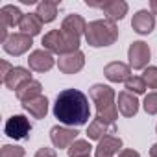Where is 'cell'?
<instances>
[{
	"label": "cell",
	"mask_w": 157,
	"mask_h": 157,
	"mask_svg": "<svg viewBox=\"0 0 157 157\" xmlns=\"http://www.w3.org/2000/svg\"><path fill=\"white\" fill-rule=\"evenodd\" d=\"M54 117L68 128H78L89 122L91 105L85 93L80 89H65L57 94L54 104Z\"/></svg>",
	"instance_id": "cell-1"
},
{
	"label": "cell",
	"mask_w": 157,
	"mask_h": 157,
	"mask_svg": "<svg viewBox=\"0 0 157 157\" xmlns=\"http://www.w3.org/2000/svg\"><path fill=\"white\" fill-rule=\"evenodd\" d=\"M89 96L96 107V118L104 120L107 124H115L118 118V107H117V94L109 85L94 83L89 89Z\"/></svg>",
	"instance_id": "cell-2"
},
{
	"label": "cell",
	"mask_w": 157,
	"mask_h": 157,
	"mask_svg": "<svg viewBox=\"0 0 157 157\" xmlns=\"http://www.w3.org/2000/svg\"><path fill=\"white\" fill-rule=\"evenodd\" d=\"M117 39H118V26H117V22L107 21V19H98V21L87 22L85 41H87L89 46H93V48L111 46Z\"/></svg>",
	"instance_id": "cell-3"
},
{
	"label": "cell",
	"mask_w": 157,
	"mask_h": 157,
	"mask_svg": "<svg viewBox=\"0 0 157 157\" xmlns=\"http://www.w3.org/2000/svg\"><path fill=\"white\" fill-rule=\"evenodd\" d=\"M80 43H82V39L70 37L61 30H50L43 37L44 50H48L50 54H56L59 57L67 56V54H72V52H78L80 50Z\"/></svg>",
	"instance_id": "cell-4"
},
{
	"label": "cell",
	"mask_w": 157,
	"mask_h": 157,
	"mask_svg": "<svg viewBox=\"0 0 157 157\" xmlns=\"http://www.w3.org/2000/svg\"><path fill=\"white\" fill-rule=\"evenodd\" d=\"M151 52L150 46L144 41H133L128 48V59H129V67L133 70H144L150 63Z\"/></svg>",
	"instance_id": "cell-5"
},
{
	"label": "cell",
	"mask_w": 157,
	"mask_h": 157,
	"mask_svg": "<svg viewBox=\"0 0 157 157\" xmlns=\"http://www.w3.org/2000/svg\"><path fill=\"white\" fill-rule=\"evenodd\" d=\"M4 133L10 137V139H15V140H24L30 137L32 133V124L30 120L24 117V115H13L6 120V126H4Z\"/></svg>",
	"instance_id": "cell-6"
},
{
	"label": "cell",
	"mask_w": 157,
	"mask_h": 157,
	"mask_svg": "<svg viewBox=\"0 0 157 157\" xmlns=\"http://www.w3.org/2000/svg\"><path fill=\"white\" fill-rule=\"evenodd\" d=\"M87 6H89V8H98V10H102L104 15H105V19H107V21H113V22L122 21V19L128 15V10H129L128 2H124V0H107V2H102V4L87 2Z\"/></svg>",
	"instance_id": "cell-7"
},
{
	"label": "cell",
	"mask_w": 157,
	"mask_h": 157,
	"mask_svg": "<svg viewBox=\"0 0 157 157\" xmlns=\"http://www.w3.org/2000/svg\"><path fill=\"white\" fill-rule=\"evenodd\" d=\"M78 135H80V131H78L76 128H68V126H54L50 129V140L54 144V148H70V144H74L78 140Z\"/></svg>",
	"instance_id": "cell-8"
},
{
	"label": "cell",
	"mask_w": 157,
	"mask_h": 157,
	"mask_svg": "<svg viewBox=\"0 0 157 157\" xmlns=\"http://www.w3.org/2000/svg\"><path fill=\"white\" fill-rule=\"evenodd\" d=\"M32 44H33V37L24 35V33L19 32V33H11V35L8 37V41H6L2 46H4V52H6V54L19 57V56H22V54H26V52L32 48Z\"/></svg>",
	"instance_id": "cell-9"
},
{
	"label": "cell",
	"mask_w": 157,
	"mask_h": 157,
	"mask_svg": "<svg viewBox=\"0 0 157 157\" xmlns=\"http://www.w3.org/2000/svg\"><path fill=\"white\" fill-rule=\"evenodd\" d=\"M28 65H30V70H33V72H48L54 68V65H57V61H56L54 54L41 48V50H33L28 56Z\"/></svg>",
	"instance_id": "cell-10"
},
{
	"label": "cell",
	"mask_w": 157,
	"mask_h": 157,
	"mask_svg": "<svg viewBox=\"0 0 157 157\" xmlns=\"http://www.w3.org/2000/svg\"><path fill=\"white\" fill-rule=\"evenodd\" d=\"M83 67H85V54L82 50L67 54V56H61L57 59V68L63 74H76V72H80Z\"/></svg>",
	"instance_id": "cell-11"
},
{
	"label": "cell",
	"mask_w": 157,
	"mask_h": 157,
	"mask_svg": "<svg viewBox=\"0 0 157 157\" xmlns=\"http://www.w3.org/2000/svg\"><path fill=\"white\" fill-rule=\"evenodd\" d=\"M104 76L111 83H126L131 78V67L122 61H111L104 67Z\"/></svg>",
	"instance_id": "cell-12"
},
{
	"label": "cell",
	"mask_w": 157,
	"mask_h": 157,
	"mask_svg": "<svg viewBox=\"0 0 157 157\" xmlns=\"http://www.w3.org/2000/svg\"><path fill=\"white\" fill-rule=\"evenodd\" d=\"M131 28L139 35H150L155 28V15L150 10H139L131 19Z\"/></svg>",
	"instance_id": "cell-13"
},
{
	"label": "cell",
	"mask_w": 157,
	"mask_h": 157,
	"mask_svg": "<svg viewBox=\"0 0 157 157\" xmlns=\"http://www.w3.org/2000/svg\"><path fill=\"white\" fill-rule=\"evenodd\" d=\"M85 30H87V22L78 13L67 15L63 19V22H61V32H65L67 35L76 37V39H82V35H85Z\"/></svg>",
	"instance_id": "cell-14"
},
{
	"label": "cell",
	"mask_w": 157,
	"mask_h": 157,
	"mask_svg": "<svg viewBox=\"0 0 157 157\" xmlns=\"http://www.w3.org/2000/svg\"><path fill=\"white\" fill-rule=\"evenodd\" d=\"M122 151V139L117 135H107L102 140H98L96 146V157H115Z\"/></svg>",
	"instance_id": "cell-15"
},
{
	"label": "cell",
	"mask_w": 157,
	"mask_h": 157,
	"mask_svg": "<svg viewBox=\"0 0 157 157\" xmlns=\"http://www.w3.org/2000/svg\"><path fill=\"white\" fill-rule=\"evenodd\" d=\"M30 80H33L32 78V74H30V70L28 68H24V67H13L11 68V72L6 76V80L2 82L8 89H11V91H19L24 83H28Z\"/></svg>",
	"instance_id": "cell-16"
},
{
	"label": "cell",
	"mask_w": 157,
	"mask_h": 157,
	"mask_svg": "<svg viewBox=\"0 0 157 157\" xmlns=\"http://www.w3.org/2000/svg\"><path fill=\"white\" fill-rule=\"evenodd\" d=\"M139 105H140V104H139V100H137L135 94H131V93H128V91L118 93L117 107H118V111H120L122 117H126V118L135 117V115L139 113Z\"/></svg>",
	"instance_id": "cell-17"
},
{
	"label": "cell",
	"mask_w": 157,
	"mask_h": 157,
	"mask_svg": "<svg viewBox=\"0 0 157 157\" xmlns=\"http://www.w3.org/2000/svg\"><path fill=\"white\" fill-rule=\"evenodd\" d=\"M22 17H24V13L17 6H13V4H6V6L0 8V26H4L8 30L15 28V26L19 28Z\"/></svg>",
	"instance_id": "cell-18"
},
{
	"label": "cell",
	"mask_w": 157,
	"mask_h": 157,
	"mask_svg": "<svg viewBox=\"0 0 157 157\" xmlns=\"http://www.w3.org/2000/svg\"><path fill=\"white\" fill-rule=\"evenodd\" d=\"M113 133H117V124H107V122L98 120V118H94L87 128L89 140H102L104 137L113 135Z\"/></svg>",
	"instance_id": "cell-19"
},
{
	"label": "cell",
	"mask_w": 157,
	"mask_h": 157,
	"mask_svg": "<svg viewBox=\"0 0 157 157\" xmlns=\"http://www.w3.org/2000/svg\"><path fill=\"white\" fill-rule=\"evenodd\" d=\"M19 30L21 33L24 35H30V37H35L41 33L43 30V21L37 17V13H24L21 24H19Z\"/></svg>",
	"instance_id": "cell-20"
},
{
	"label": "cell",
	"mask_w": 157,
	"mask_h": 157,
	"mask_svg": "<svg viewBox=\"0 0 157 157\" xmlns=\"http://www.w3.org/2000/svg\"><path fill=\"white\" fill-rule=\"evenodd\" d=\"M48 98L46 96H37V98H33V100H30V102H24L22 104V107H24V111L26 113H30L33 118H44L46 115H48Z\"/></svg>",
	"instance_id": "cell-21"
},
{
	"label": "cell",
	"mask_w": 157,
	"mask_h": 157,
	"mask_svg": "<svg viewBox=\"0 0 157 157\" xmlns=\"http://www.w3.org/2000/svg\"><path fill=\"white\" fill-rule=\"evenodd\" d=\"M57 8H59V2L57 0H43V2L37 4V17L43 21V24H48V22H54L56 17H57Z\"/></svg>",
	"instance_id": "cell-22"
},
{
	"label": "cell",
	"mask_w": 157,
	"mask_h": 157,
	"mask_svg": "<svg viewBox=\"0 0 157 157\" xmlns=\"http://www.w3.org/2000/svg\"><path fill=\"white\" fill-rule=\"evenodd\" d=\"M41 91H43L41 82H37V80H30V82H28V83H24V85L15 93V94H17L19 102H21V104H24V102H30V100H33V98L41 96Z\"/></svg>",
	"instance_id": "cell-23"
},
{
	"label": "cell",
	"mask_w": 157,
	"mask_h": 157,
	"mask_svg": "<svg viewBox=\"0 0 157 157\" xmlns=\"http://www.w3.org/2000/svg\"><path fill=\"white\" fill-rule=\"evenodd\" d=\"M91 142L89 140H82L78 139L74 144H70V148L67 150V155L68 157H91Z\"/></svg>",
	"instance_id": "cell-24"
},
{
	"label": "cell",
	"mask_w": 157,
	"mask_h": 157,
	"mask_svg": "<svg viewBox=\"0 0 157 157\" xmlns=\"http://www.w3.org/2000/svg\"><path fill=\"white\" fill-rule=\"evenodd\" d=\"M124 87H126V91L128 93H131V94H144L146 93V83H144V80H142V76H131L129 80L124 83Z\"/></svg>",
	"instance_id": "cell-25"
},
{
	"label": "cell",
	"mask_w": 157,
	"mask_h": 157,
	"mask_svg": "<svg viewBox=\"0 0 157 157\" xmlns=\"http://www.w3.org/2000/svg\"><path fill=\"white\" fill-rule=\"evenodd\" d=\"M142 109L148 115H157V91L148 93L142 100Z\"/></svg>",
	"instance_id": "cell-26"
},
{
	"label": "cell",
	"mask_w": 157,
	"mask_h": 157,
	"mask_svg": "<svg viewBox=\"0 0 157 157\" xmlns=\"http://www.w3.org/2000/svg\"><path fill=\"white\" fill-rule=\"evenodd\" d=\"M142 80L148 89H157V67H146L142 72Z\"/></svg>",
	"instance_id": "cell-27"
},
{
	"label": "cell",
	"mask_w": 157,
	"mask_h": 157,
	"mask_svg": "<svg viewBox=\"0 0 157 157\" xmlns=\"http://www.w3.org/2000/svg\"><path fill=\"white\" fill-rule=\"evenodd\" d=\"M24 148L17 146V144H4L2 151H0V157H24Z\"/></svg>",
	"instance_id": "cell-28"
},
{
	"label": "cell",
	"mask_w": 157,
	"mask_h": 157,
	"mask_svg": "<svg viewBox=\"0 0 157 157\" xmlns=\"http://www.w3.org/2000/svg\"><path fill=\"white\" fill-rule=\"evenodd\" d=\"M33 157H57V151H56L54 148H46V146H43V148H39V150L35 151Z\"/></svg>",
	"instance_id": "cell-29"
},
{
	"label": "cell",
	"mask_w": 157,
	"mask_h": 157,
	"mask_svg": "<svg viewBox=\"0 0 157 157\" xmlns=\"http://www.w3.org/2000/svg\"><path fill=\"white\" fill-rule=\"evenodd\" d=\"M11 68H13V65H10L6 59H2V61H0V80H6V76L11 72Z\"/></svg>",
	"instance_id": "cell-30"
},
{
	"label": "cell",
	"mask_w": 157,
	"mask_h": 157,
	"mask_svg": "<svg viewBox=\"0 0 157 157\" xmlns=\"http://www.w3.org/2000/svg\"><path fill=\"white\" fill-rule=\"evenodd\" d=\"M118 157H140V153H139L137 150H131V148H124V150L118 153Z\"/></svg>",
	"instance_id": "cell-31"
},
{
	"label": "cell",
	"mask_w": 157,
	"mask_h": 157,
	"mask_svg": "<svg viewBox=\"0 0 157 157\" xmlns=\"http://www.w3.org/2000/svg\"><path fill=\"white\" fill-rule=\"evenodd\" d=\"M150 11L153 15H157V0H151V2H150Z\"/></svg>",
	"instance_id": "cell-32"
},
{
	"label": "cell",
	"mask_w": 157,
	"mask_h": 157,
	"mask_svg": "<svg viewBox=\"0 0 157 157\" xmlns=\"http://www.w3.org/2000/svg\"><path fill=\"white\" fill-rule=\"evenodd\" d=\"M150 157H157V142L151 144V148H150Z\"/></svg>",
	"instance_id": "cell-33"
},
{
	"label": "cell",
	"mask_w": 157,
	"mask_h": 157,
	"mask_svg": "<svg viewBox=\"0 0 157 157\" xmlns=\"http://www.w3.org/2000/svg\"><path fill=\"white\" fill-rule=\"evenodd\" d=\"M155 133H157V126H155Z\"/></svg>",
	"instance_id": "cell-34"
}]
</instances>
